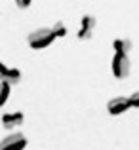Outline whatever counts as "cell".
Instances as JSON below:
<instances>
[{
  "label": "cell",
  "instance_id": "obj_11",
  "mask_svg": "<svg viewBox=\"0 0 139 150\" xmlns=\"http://www.w3.org/2000/svg\"><path fill=\"white\" fill-rule=\"evenodd\" d=\"M130 105L139 108V91H133L132 95H130Z\"/></svg>",
  "mask_w": 139,
  "mask_h": 150
},
{
  "label": "cell",
  "instance_id": "obj_8",
  "mask_svg": "<svg viewBox=\"0 0 139 150\" xmlns=\"http://www.w3.org/2000/svg\"><path fill=\"white\" fill-rule=\"evenodd\" d=\"M113 46L116 50V53H128L130 48H132V42L130 40H114Z\"/></svg>",
  "mask_w": 139,
  "mask_h": 150
},
{
  "label": "cell",
  "instance_id": "obj_3",
  "mask_svg": "<svg viewBox=\"0 0 139 150\" xmlns=\"http://www.w3.org/2000/svg\"><path fill=\"white\" fill-rule=\"evenodd\" d=\"M25 146H27V141L21 133H11V135H8L4 141H0V150H10V148L21 150Z\"/></svg>",
  "mask_w": 139,
  "mask_h": 150
},
{
  "label": "cell",
  "instance_id": "obj_12",
  "mask_svg": "<svg viewBox=\"0 0 139 150\" xmlns=\"http://www.w3.org/2000/svg\"><path fill=\"white\" fill-rule=\"evenodd\" d=\"M15 4H17L19 8H27L31 4V0H15Z\"/></svg>",
  "mask_w": 139,
  "mask_h": 150
},
{
  "label": "cell",
  "instance_id": "obj_9",
  "mask_svg": "<svg viewBox=\"0 0 139 150\" xmlns=\"http://www.w3.org/2000/svg\"><path fill=\"white\" fill-rule=\"evenodd\" d=\"M10 97V84L8 82H0V106L8 101Z\"/></svg>",
  "mask_w": 139,
  "mask_h": 150
},
{
  "label": "cell",
  "instance_id": "obj_7",
  "mask_svg": "<svg viewBox=\"0 0 139 150\" xmlns=\"http://www.w3.org/2000/svg\"><path fill=\"white\" fill-rule=\"evenodd\" d=\"M23 122V114L21 112H10L2 116V125L4 127H14V125H19Z\"/></svg>",
  "mask_w": 139,
  "mask_h": 150
},
{
  "label": "cell",
  "instance_id": "obj_1",
  "mask_svg": "<svg viewBox=\"0 0 139 150\" xmlns=\"http://www.w3.org/2000/svg\"><path fill=\"white\" fill-rule=\"evenodd\" d=\"M53 38L55 34L51 29H38L29 36V46L33 50H42V48H48L53 42Z\"/></svg>",
  "mask_w": 139,
  "mask_h": 150
},
{
  "label": "cell",
  "instance_id": "obj_4",
  "mask_svg": "<svg viewBox=\"0 0 139 150\" xmlns=\"http://www.w3.org/2000/svg\"><path fill=\"white\" fill-rule=\"evenodd\" d=\"M130 97H114V99H110L107 103V110H109V114H122L124 110L130 108Z\"/></svg>",
  "mask_w": 139,
  "mask_h": 150
},
{
  "label": "cell",
  "instance_id": "obj_5",
  "mask_svg": "<svg viewBox=\"0 0 139 150\" xmlns=\"http://www.w3.org/2000/svg\"><path fill=\"white\" fill-rule=\"evenodd\" d=\"M93 29H95V19L92 15H84L82 17V25H80V30H78V38L86 40L93 34Z\"/></svg>",
  "mask_w": 139,
  "mask_h": 150
},
{
  "label": "cell",
  "instance_id": "obj_10",
  "mask_svg": "<svg viewBox=\"0 0 139 150\" xmlns=\"http://www.w3.org/2000/svg\"><path fill=\"white\" fill-rule=\"evenodd\" d=\"M51 30H53V34H55V38L57 36H65V33H67V29H65V25H63L61 21H57L53 27H51Z\"/></svg>",
  "mask_w": 139,
  "mask_h": 150
},
{
  "label": "cell",
  "instance_id": "obj_2",
  "mask_svg": "<svg viewBox=\"0 0 139 150\" xmlns=\"http://www.w3.org/2000/svg\"><path fill=\"white\" fill-rule=\"evenodd\" d=\"M113 74L116 78H126L130 74V59L126 53H114L113 57Z\"/></svg>",
  "mask_w": 139,
  "mask_h": 150
},
{
  "label": "cell",
  "instance_id": "obj_6",
  "mask_svg": "<svg viewBox=\"0 0 139 150\" xmlns=\"http://www.w3.org/2000/svg\"><path fill=\"white\" fill-rule=\"evenodd\" d=\"M19 76H21V72H19L17 69H6V67L2 65V61H0V82L17 84V82H19Z\"/></svg>",
  "mask_w": 139,
  "mask_h": 150
}]
</instances>
